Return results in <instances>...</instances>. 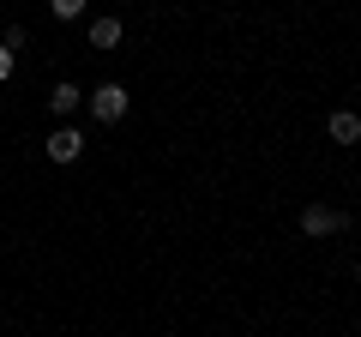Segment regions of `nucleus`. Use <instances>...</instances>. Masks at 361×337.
I'll use <instances>...</instances> for the list:
<instances>
[{"label":"nucleus","instance_id":"obj_7","mask_svg":"<svg viewBox=\"0 0 361 337\" xmlns=\"http://www.w3.org/2000/svg\"><path fill=\"white\" fill-rule=\"evenodd\" d=\"M49 6H54V18H78L85 13V0H49Z\"/></svg>","mask_w":361,"mask_h":337},{"label":"nucleus","instance_id":"obj_2","mask_svg":"<svg viewBox=\"0 0 361 337\" xmlns=\"http://www.w3.org/2000/svg\"><path fill=\"white\" fill-rule=\"evenodd\" d=\"M42 151H49V163H78V151H85V133H78V127H54Z\"/></svg>","mask_w":361,"mask_h":337},{"label":"nucleus","instance_id":"obj_3","mask_svg":"<svg viewBox=\"0 0 361 337\" xmlns=\"http://www.w3.org/2000/svg\"><path fill=\"white\" fill-rule=\"evenodd\" d=\"M343 229V217H337L331 205H307L301 211V235H337Z\"/></svg>","mask_w":361,"mask_h":337},{"label":"nucleus","instance_id":"obj_6","mask_svg":"<svg viewBox=\"0 0 361 337\" xmlns=\"http://www.w3.org/2000/svg\"><path fill=\"white\" fill-rule=\"evenodd\" d=\"M121 42V18H97L90 25V49H115Z\"/></svg>","mask_w":361,"mask_h":337},{"label":"nucleus","instance_id":"obj_8","mask_svg":"<svg viewBox=\"0 0 361 337\" xmlns=\"http://www.w3.org/2000/svg\"><path fill=\"white\" fill-rule=\"evenodd\" d=\"M0 78H13V49L0 42Z\"/></svg>","mask_w":361,"mask_h":337},{"label":"nucleus","instance_id":"obj_5","mask_svg":"<svg viewBox=\"0 0 361 337\" xmlns=\"http://www.w3.org/2000/svg\"><path fill=\"white\" fill-rule=\"evenodd\" d=\"M331 139H337V145H355V139H361V121L349 115V109H337V115H331Z\"/></svg>","mask_w":361,"mask_h":337},{"label":"nucleus","instance_id":"obj_4","mask_svg":"<svg viewBox=\"0 0 361 337\" xmlns=\"http://www.w3.org/2000/svg\"><path fill=\"white\" fill-rule=\"evenodd\" d=\"M78 103H85V91H78V85H66V78H61V85L49 91V109H54V115H73Z\"/></svg>","mask_w":361,"mask_h":337},{"label":"nucleus","instance_id":"obj_1","mask_svg":"<svg viewBox=\"0 0 361 337\" xmlns=\"http://www.w3.org/2000/svg\"><path fill=\"white\" fill-rule=\"evenodd\" d=\"M90 115L103 121V127H115V121L127 115V85H97V91H90Z\"/></svg>","mask_w":361,"mask_h":337}]
</instances>
